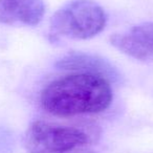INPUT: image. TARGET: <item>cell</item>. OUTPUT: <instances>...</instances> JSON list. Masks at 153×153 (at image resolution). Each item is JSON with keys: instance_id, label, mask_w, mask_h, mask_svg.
<instances>
[{"instance_id": "obj_1", "label": "cell", "mask_w": 153, "mask_h": 153, "mask_svg": "<svg viewBox=\"0 0 153 153\" xmlns=\"http://www.w3.org/2000/svg\"><path fill=\"white\" fill-rule=\"evenodd\" d=\"M108 79L100 74L74 72L48 83L40 94L47 113L59 117L94 114L106 110L112 102Z\"/></svg>"}, {"instance_id": "obj_4", "label": "cell", "mask_w": 153, "mask_h": 153, "mask_svg": "<svg viewBox=\"0 0 153 153\" xmlns=\"http://www.w3.org/2000/svg\"><path fill=\"white\" fill-rule=\"evenodd\" d=\"M112 46L136 60L153 59V22H143L110 37Z\"/></svg>"}, {"instance_id": "obj_6", "label": "cell", "mask_w": 153, "mask_h": 153, "mask_svg": "<svg viewBox=\"0 0 153 153\" xmlns=\"http://www.w3.org/2000/svg\"><path fill=\"white\" fill-rule=\"evenodd\" d=\"M57 66L60 69L100 74L107 79L112 72V68L108 65L107 62L84 53H68L58 61Z\"/></svg>"}, {"instance_id": "obj_7", "label": "cell", "mask_w": 153, "mask_h": 153, "mask_svg": "<svg viewBox=\"0 0 153 153\" xmlns=\"http://www.w3.org/2000/svg\"><path fill=\"white\" fill-rule=\"evenodd\" d=\"M64 153H98V152H96V151L91 150V149H89V148L83 147V148H76V149H74V150L67 151V152H64Z\"/></svg>"}, {"instance_id": "obj_5", "label": "cell", "mask_w": 153, "mask_h": 153, "mask_svg": "<svg viewBox=\"0 0 153 153\" xmlns=\"http://www.w3.org/2000/svg\"><path fill=\"white\" fill-rule=\"evenodd\" d=\"M45 13L43 0H0V23L35 26Z\"/></svg>"}, {"instance_id": "obj_2", "label": "cell", "mask_w": 153, "mask_h": 153, "mask_svg": "<svg viewBox=\"0 0 153 153\" xmlns=\"http://www.w3.org/2000/svg\"><path fill=\"white\" fill-rule=\"evenodd\" d=\"M101 129L92 123L60 124L35 121L24 135L28 153H64L96 144Z\"/></svg>"}, {"instance_id": "obj_3", "label": "cell", "mask_w": 153, "mask_h": 153, "mask_svg": "<svg viewBox=\"0 0 153 153\" xmlns=\"http://www.w3.org/2000/svg\"><path fill=\"white\" fill-rule=\"evenodd\" d=\"M107 15L94 0H70L53 15L49 37L74 40L94 38L105 28Z\"/></svg>"}]
</instances>
